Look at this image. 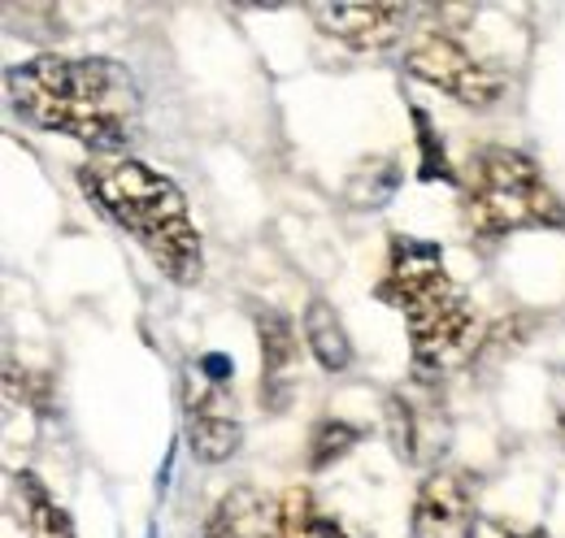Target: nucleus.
<instances>
[{"instance_id":"nucleus-1","label":"nucleus","mask_w":565,"mask_h":538,"mask_svg":"<svg viewBox=\"0 0 565 538\" xmlns=\"http://www.w3.org/2000/svg\"><path fill=\"white\" fill-rule=\"evenodd\" d=\"M13 109L92 152H122L140 131V87L109 57H31L4 74Z\"/></svg>"},{"instance_id":"nucleus-2","label":"nucleus","mask_w":565,"mask_h":538,"mask_svg":"<svg viewBox=\"0 0 565 538\" xmlns=\"http://www.w3.org/2000/svg\"><path fill=\"white\" fill-rule=\"evenodd\" d=\"M78 183L109 222H118L127 235H136L152 266L174 282H196L205 257H201V230L192 226V213L183 192L148 170L131 157H109V161H87L78 170Z\"/></svg>"},{"instance_id":"nucleus-3","label":"nucleus","mask_w":565,"mask_h":538,"mask_svg":"<svg viewBox=\"0 0 565 538\" xmlns=\"http://www.w3.org/2000/svg\"><path fill=\"white\" fill-rule=\"evenodd\" d=\"M466 226L479 239H504L513 230L565 226L562 196L544 183L540 165L513 148H483L466 165Z\"/></svg>"},{"instance_id":"nucleus-4","label":"nucleus","mask_w":565,"mask_h":538,"mask_svg":"<svg viewBox=\"0 0 565 538\" xmlns=\"http://www.w3.org/2000/svg\"><path fill=\"white\" fill-rule=\"evenodd\" d=\"M405 69L414 78H423L430 87L457 96V105L466 109H492L504 96V74L488 62H479L475 53H466L452 35H423L409 53H405Z\"/></svg>"},{"instance_id":"nucleus-5","label":"nucleus","mask_w":565,"mask_h":538,"mask_svg":"<svg viewBox=\"0 0 565 538\" xmlns=\"http://www.w3.org/2000/svg\"><path fill=\"white\" fill-rule=\"evenodd\" d=\"M452 278L444 269V252L435 244H423L414 235H392V252H387V273L379 282V300L396 304L405 318L418 313L426 304L452 295Z\"/></svg>"},{"instance_id":"nucleus-6","label":"nucleus","mask_w":565,"mask_h":538,"mask_svg":"<svg viewBox=\"0 0 565 538\" xmlns=\"http://www.w3.org/2000/svg\"><path fill=\"white\" fill-rule=\"evenodd\" d=\"M479 504V477L466 470L430 473L414 504V538H470Z\"/></svg>"},{"instance_id":"nucleus-7","label":"nucleus","mask_w":565,"mask_h":538,"mask_svg":"<svg viewBox=\"0 0 565 538\" xmlns=\"http://www.w3.org/2000/svg\"><path fill=\"white\" fill-rule=\"evenodd\" d=\"M309 13H313V22H318L331 40L349 44V49H356V53H379V49L396 44L401 31H405V18H409L405 4H383V0L313 4Z\"/></svg>"},{"instance_id":"nucleus-8","label":"nucleus","mask_w":565,"mask_h":538,"mask_svg":"<svg viewBox=\"0 0 565 538\" xmlns=\"http://www.w3.org/2000/svg\"><path fill=\"white\" fill-rule=\"evenodd\" d=\"M253 322H257V343H262V404L282 412L291 404L296 374H300V338L279 309H257Z\"/></svg>"},{"instance_id":"nucleus-9","label":"nucleus","mask_w":565,"mask_h":538,"mask_svg":"<svg viewBox=\"0 0 565 538\" xmlns=\"http://www.w3.org/2000/svg\"><path fill=\"white\" fill-rule=\"evenodd\" d=\"M183 439L192 443V456L205 461V465H222L239 452V421L213 400L210 391L201 396H188V417H183Z\"/></svg>"},{"instance_id":"nucleus-10","label":"nucleus","mask_w":565,"mask_h":538,"mask_svg":"<svg viewBox=\"0 0 565 538\" xmlns=\"http://www.w3.org/2000/svg\"><path fill=\"white\" fill-rule=\"evenodd\" d=\"M201 538H279V504L253 486H235L217 499Z\"/></svg>"},{"instance_id":"nucleus-11","label":"nucleus","mask_w":565,"mask_h":538,"mask_svg":"<svg viewBox=\"0 0 565 538\" xmlns=\"http://www.w3.org/2000/svg\"><path fill=\"white\" fill-rule=\"evenodd\" d=\"M13 495H18V513H22L26 538H78L71 513L49 495V486L31 470L13 473Z\"/></svg>"},{"instance_id":"nucleus-12","label":"nucleus","mask_w":565,"mask_h":538,"mask_svg":"<svg viewBox=\"0 0 565 538\" xmlns=\"http://www.w3.org/2000/svg\"><path fill=\"white\" fill-rule=\"evenodd\" d=\"M300 326H305V343H309L313 361H318L327 374H344V369L353 365V338H349L340 313H335L327 300H309Z\"/></svg>"},{"instance_id":"nucleus-13","label":"nucleus","mask_w":565,"mask_h":538,"mask_svg":"<svg viewBox=\"0 0 565 538\" xmlns=\"http://www.w3.org/2000/svg\"><path fill=\"white\" fill-rule=\"evenodd\" d=\"M279 538H349L344 526L313 508V495L305 486H291L279 499Z\"/></svg>"},{"instance_id":"nucleus-14","label":"nucleus","mask_w":565,"mask_h":538,"mask_svg":"<svg viewBox=\"0 0 565 538\" xmlns=\"http://www.w3.org/2000/svg\"><path fill=\"white\" fill-rule=\"evenodd\" d=\"M426 412H430V408H418V400L405 396V391H396V396L387 400V434H392V448H396V456L409 461V465L423 461L426 443H430V434L423 430Z\"/></svg>"},{"instance_id":"nucleus-15","label":"nucleus","mask_w":565,"mask_h":538,"mask_svg":"<svg viewBox=\"0 0 565 538\" xmlns=\"http://www.w3.org/2000/svg\"><path fill=\"white\" fill-rule=\"evenodd\" d=\"M356 443H361V430H356L353 421H344V417L318 421L313 434H309V470H331L335 461H344L353 452Z\"/></svg>"},{"instance_id":"nucleus-16","label":"nucleus","mask_w":565,"mask_h":538,"mask_svg":"<svg viewBox=\"0 0 565 538\" xmlns=\"http://www.w3.org/2000/svg\"><path fill=\"white\" fill-rule=\"evenodd\" d=\"M414 127H418V152H423L418 179H426V183H435V179L461 183V179L452 174V165H448V157H444V143H439V134H435V127H430V118H426L423 109H414Z\"/></svg>"},{"instance_id":"nucleus-17","label":"nucleus","mask_w":565,"mask_h":538,"mask_svg":"<svg viewBox=\"0 0 565 538\" xmlns=\"http://www.w3.org/2000/svg\"><path fill=\"white\" fill-rule=\"evenodd\" d=\"M201 374H205V383H210L213 391H222V387L235 378V361H231L226 352H205V356H201Z\"/></svg>"},{"instance_id":"nucleus-18","label":"nucleus","mask_w":565,"mask_h":538,"mask_svg":"<svg viewBox=\"0 0 565 538\" xmlns=\"http://www.w3.org/2000/svg\"><path fill=\"white\" fill-rule=\"evenodd\" d=\"M470 538H548V535H544V530H513V526L500 521V517H479Z\"/></svg>"},{"instance_id":"nucleus-19","label":"nucleus","mask_w":565,"mask_h":538,"mask_svg":"<svg viewBox=\"0 0 565 538\" xmlns=\"http://www.w3.org/2000/svg\"><path fill=\"white\" fill-rule=\"evenodd\" d=\"M143 538H157V526H148V535H143Z\"/></svg>"}]
</instances>
